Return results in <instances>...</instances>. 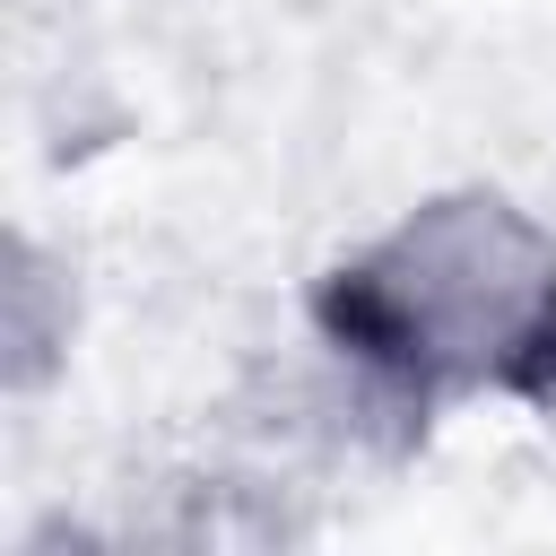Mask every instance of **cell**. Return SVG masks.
Listing matches in <instances>:
<instances>
[{"instance_id": "6da1fadb", "label": "cell", "mask_w": 556, "mask_h": 556, "mask_svg": "<svg viewBox=\"0 0 556 556\" xmlns=\"http://www.w3.org/2000/svg\"><path fill=\"white\" fill-rule=\"evenodd\" d=\"M321 330L391 382L556 391V243L486 191L434 200L321 287Z\"/></svg>"}]
</instances>
